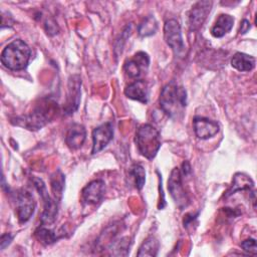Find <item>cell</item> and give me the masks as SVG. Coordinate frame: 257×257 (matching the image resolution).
Returning a JSON list of instances; mask_svg holds the SVG:
<instances>
[{
    "label": "cell",
    "mask_w": 257,
    "mask_h": 257,
    "mask_svg": "<svg viewBox=\"0 0 257 257\" xmlns=\"http://www.w3.org/2000/svg\"><path fill=\"white\" fill-rule=\"evenodd\" d=\"M130 174L133 176L136 188L141 190L144 187L145 182H146V172H145V169L143 168V166H141L139 164L133 165L131 168Z\"/></svg>",
    "instance_id": "cb8c5ba5"
},
{
    "label": "cell",
    "mask_w": 257,
    "mask_h": 257,
    "mask_svg": "<svg viewBox=\"0 0 257 257\" xmlns=\"http://www.w3.org/2000/svg\"><path fill=\"white\" fill-rule=\"evenodd\" d=\"M32 182L43 201V211L41 214V223L43 225H50L55 221L56 216H57V211H58L57 201L55 199H52L49 196L46 186L42 180H40L38 178H32Z\"/></svg>",
    "instance_id": "277c9868"
},
{
    "label": "cell",
    "mask_w": 257,
    "mask_h": 257,
    "mask_svg": "<svg viewBox=\"0 0 257 257\" xmlns=\"http://www.w3.org/2000/svg\"><path fill=\"white\" fill-rule=\"evenodd\" d=\"M136 144L142 156L153 160L161 148L159 131L152 124H142L136 133Z\"/></svg>",
    "instance_id": "3957f363"
},
{
    "label": "cell",
    "mask_w": 257,
    "mask_h": 257,
    "mask_svg": "<svg viewBox=\"0 0 257 257\" xmlns=\"http://www.w3.org/2000/svg\"><path fill=\"white\" fill-rule=\"evenodd\" d=\"M105 188L104 183L101 180H94L87 184L81 191L82 201L86 205L98 204L104 196Z\"/></svg>",
    "instance_id": "5bb4252c"
},
{
    "label": "cell",
    "mask_w": 257,
    "mask_h": 257,
    "mask_svg": "<svg viewBox=\"0 0 257 257\" xmlns=\"http://www.w3.org/2000/svg\"><path fill=\"white\" fill-rule=\"evenodd\" d=\"M80 86H81V79L78 75L70 76L67 85V97L66 102L64 105V112L66 114L73 113L79 104L80 100Z\"/></svg>",
    "instance_id": "7c38bea8"
},
{
    "label": "cell",
    "mask_w": 257,
    "mask_h": 257,
    "mask_svg": "<svg viewBox=\"0 0 257 257\" xmlns=\"http://www.w3.org/2000/svg\"><path fill=\"white\" fill-rule=\"evenodd\" d=\"M164 38L166 43L174 51L175 55L183 57L185 54V44L182 37L181 26L176 19H169L164 25Z\"/></svg>",
    "instance_id": "5b68a950"
},
{
    "label": "cell",
    "mask_w": 257,
    "mask_h": 257,
    "mask_svg": "<svg viewBox=\"0 0 257 257\" xmlns=\"http://www.w3.org/2000/svg\"><path fill=\"white\" fill-rule=\"evenodd\" d=\"M85 138L86 131L84 126L79 123H72L67 130L65 136V143L70 149L77 150L83 145Z\"/></svg>",
    "instance_id": "9a60e30c"
},
{
    "label": "cell",
    "mask_w": 257,
    "mask_h": 257,
    "mask_svg": "<svg viewBox=\"0 0 257 257\" xmlns=\"http://www.w3.org/2000/svg\"><path fill=\"white\" fill-rule=\"evenodd\" d=\"M254 187V183L250 177L243 173H237L234 176L233 184L231 188L226 192L225 197H229L236 193L237 191H244V190H251Z\"/></svg>",
    "instance_id": "d6986e66"
},
{
    "label": "cell",
    "mask_w": 257,
    "mask_h": 257,
    "mask_svg": "<svg viewBox=\"0 0 257 257\" xmlns=\"http://www.w3.org/2000/svg\"><path fill=\"white\" fill-rule=\"evenodd\" d=\"M187 105V92L175 81L167 83L160 94V106L171 118H178Z\"/></svg>",
    "instance_id": "6da1fadb"
},
{
    "label": "cell",
    "mask_w": 257,
    "mask_h": 257,
    "mask_svg": "<svg viewBox=\"0 0 257 257\" xmlns=\"http://www.w3.org/2000/svg\"><path fill=\"white\" fill-rule=\"evenodd\" d=\"M241 247L248 254L255 255L257 253V246H256V240L255 239L250 238V239L244 240L241 243Z\"/></svg>",
    "instance_id": "d4e9b609"
},
{
    "label": "cell",
    "mask_w": 257,
    "mask_h": 257,
    "mask_svg": "<svg viewBox=\"0 0 257 257\" xmlns=\"http://www.w3.org/2000/svg\"><path fill=\"white\" fill-rule=\"evenodd\" d=\"M16 214L19 222H27L34 213L35 201L30 192L21 189L14 195Z\"/></svg>",
    "instance_id": "8992f818"
},
{
    "label": "cell",
    "mask_w": 257,
    "mask_h": 257,
    "mask_svg": "<svg viewBox=\"0 0 257 257\" xmlns=\"http://www.w3.org/2000/svg\"><path fill=\"white\" fill-rule=\"evenodd\" d=\"M168 189L175 203L180 209H183L188 206L189 199L184 190L182 183V175L178 168H174L170 174L168 180Z\"/></svg>",
    "instance_id": "52a82bcc"
},
{
    "label": "cell",
    "mask_w": 257,
    "mask_h": 257,
    "mask_svg": "<svg viewBox=\"0 0 257 257\" xmlns=\"http://www.w3.org/2000/svg\"><path fill=\"white\" fill-rule=\"evenodd\" d=\"M30 56L29 46L23 40L15 39L2 50L1 62L10 70H22L28 65Z\"/></svg>",
    "instance_id": "7a4b0ae2"
},
{
    "label": "cell",
    "mask_w": 257,
    "mask_h": 257,
    "mask_svg": "<svg viewBox=\"0 0 257 257\" xmlns=\"http://www.w3.org/2000/svg\"><path fill=\"white\" fill-rule=\"evenodd\" d=\"M231 65L238 71H250L255 66V58L243 52H236L231 58Z\"/></svg>",
    "instance_id": "ac0fdd59"
},
{
    "label": "cell",
    "mask_w": 257,
    "mask_h": 257,
    "mask_svg": "<svg viewBox=\"0 0 257 257\" xmlns=\"http://www.w3.org/2000/svg\"><path fill=\"white\" fill-rule=\"evenodd\" d=\"M47 104H49V102L41 103V105L35 107V109L30 114L24 116L23 120H21L23 121V126L29 130H38L43 126L49 120L51 114L53 113L49 111H54V109L52 108V104H50L48 107Z\"/></svg>",
    "instance_id": "ba28073f"
},
{
    "label": "cell",
    "mask_w": 257,
    "mask_h": 257,
    "mask_svg": "<svg viewBox=\"0 0 257 257\" xmlns=\"http://www.w3.org/2000/svg\"><path fill=\"white\" fill-rule=\"evenodd\" d=\"M150 64V57L146 52H137L131 59H128L124 65L123 69L125 73L131 78H140L148 70Z\"/></svg>",
    "instance_id": "9c48e42d"
},
{
    "label": "cell",
    "mask_w": 257,
    "mask_h": 257,
    "mask_svg": "<svg viewBox=\"0 0 257 257\" xmlns=\"http://www.w3.org/2000/svg\"><path fill=\"white\" fill-rule=\"evenodd\" d=\"M13 237L12 235H10L9 233H5L1 236V239H0V244H1V250H4L12 241Z\"/></svg>",
    "instance_id": "484cf974"
},
{
    "label": "cell",
    "mask_w": 257,
    "mask_h": 257,
    "mask_svg": "<svg viewBox=\"0 0 257 257\" xmlns=\"http://www.w3.org/2000/svg\"><path fill=\"white\" fill-rule=\"evenodd\" d=\"M158 29V24L153 16H149L145 18L139 25L138 31L141 36H150L154 34Z\"/></svg>",
    "instance_id": "44dd1931"
},
{
    "label": "cell",
    "mask_w": 257,
    "mask_h": 257,
    "mask_svg": "<svg viewBox=\"0 0 257 257\" xmlns=\"http://www.w3.org/2000/svg\"><path fill=\"white\" fill-rule=\"evenodd\" d=\"M234 24V18L229 14H221L215 21L213 27L211 28V34L216 37L220 38L223 37L226 33H228Z\"/></svg>",
    "instance_id": "e0dca14e"
},
{
    "label": "cell",
    "mask_w": 257,
    "mask_h": 257,
    "mask_svg": "<svg viewBox=\"0 0 257 257\" xmlns=\"http://www.w3.org/2000/svg\"><path fill=\"white\" fill-rule=\"evenodd\" d=\"M212 2L205 0L195 3L188 13V24L190 30H198L210 13Z\"/></svg>",
    "instance_id": "30bf717a"
},
{
    "label": "cell",
    "mask_w": 257,
    "mask_h": 257,
    "mask_svg": "<svg viewBox=\"0 0 257 257\" xmlns=\"http://www.w3.org/2000/svg\"><path fill=\"white\" fill-rule=\"evenodd\" d=\"M193 128L195 135L201 140H207L214 137L219 132V124L217 121L203 116H196L193 120Z\"/></svg>",
    "instance_id": "4fadbf2b"
},
{
    "label": "cell",
    "mask_w": 257,
    "mask_h": 257,
    "mask_svg": "<svg viewBox=\"0 0 257 257\" xmlns=\"http://www.w3.org/2000/svg\"><path fill=\"white\" fill-rule=\"evenodd\" d=\"M159 250V242L158 240L151 236L149 238H147L144 243L142 244V246L139 249L138 252V256H156Z\"/></svg>",
    "instance_id": "ffe728a7"
},
{
    "label": "cell",
    "mask_w": 257,
    "mask_h": 257,
    "mask_svg": "<svg viewBox=\"0 0 257 257\" xmlns=\"http://www.w3.org/2000/svg\"><path fill=\"white\" fill-rule=\"evenodd\" d=\"M35 236L40 242H42L46 245L54 243L59 238V236L53 230L45 228V227H39L35 231Z\"/></svg>",
    "instance_id": "7402d4cb"
},
{
    "label": "cell",
    "mask_w": 257,
    "mask_h": 257,
    "mask_svg": "<svg viewBox=\"0 0 257 257\" xmlns=\"http://www.w3.org/2000/svg\"><path fill=\"white\" fill-rule=\"evenodd\" d=\"M113 136L112 123L107 121L95 127L92 132V151L91 154L99 153L111 141Z\"/></svg>",
    "instance_id": "8fae6325"
},
{
    "label": "cell",
    "mask_w": 257,
    "mask_h": 257,
    "mask_svg": "<svg viewBox=\"0 0 257 257\" xmlns=\"http://www.w3.org/2000/svg\"><path fill=\"white\" fill-rule=\"evenodd\" d=\"M124 94L131 99L147 103L149 97L147 83L142 79H137L125 87Z\"/></svg>",
    "instance_id": "2e32d148"
},
{
    "label": "cell",
    "mask_w": 257,
    "mask_h": 257,
    "mask_svg": "<svg viewBox=\"0 0 257 257\" xmlns=\"http://www.w3.org/2000/svg\"><path fill=\"white\" fill-rule=\"evenodd\" d=\"M250 29V22L247 20V19H243V21L241 22V25H240V33L241 34H244L246 33L248 30Z\"/></svg>",
    "instance_id": "83f0119b"
},
{
    "label": "cell",
    "mask_w": 257,
    "mask_h": 257,
    "mask_svg": "<svg viewBox=\"0 0 257 257\" xmlns=\"http://www.w3.org/2000/svg\"><path fill=\"white\" fill-rule=\"evenodd\" d=\"M50 184H51V190L54 194V199L59 200L61 195H62L63 186H64V177H63V175L59 171L57 173L55 172L54 175H52V177H51Z\"/></svg>",
    "instance_id": "603a6c76"
},
{
    "label": "cell",
    "mask_w": 257,
    "mask_h": 257,
    "mask_svg": "<svg viewBox=\"0 0 257 257\" xmlns=\"http://www.w3.org/2000/svg\"><path fill=\"white\" fill-rule=\"evenodd\" d=\"M45 27H46V31L48 34H55L57 33L58 31V28H57V25L54 21H51V20H48L45 24Z\"/></svg>",
    "instance_id": "4316f807"
}]
</instances>
